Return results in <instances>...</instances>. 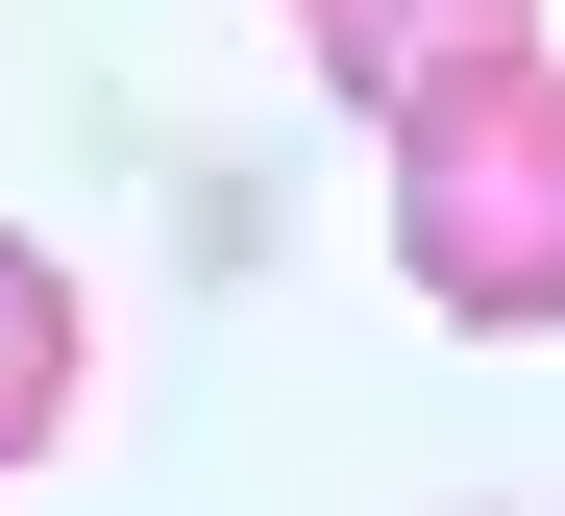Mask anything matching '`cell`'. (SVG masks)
Returning <instances> with one entry per match:
<instances>
[{
    "mask_svg": "<svg viewBox=\"0 0 565 516\" xmlns=\"http://www.w3.org/2000/svg\"><path fill=\"white\" fill-rule=\"evenodd\" d=\"M74 369H99V320H74V271L0 222V467H50V419H74Z\"/></svg>",
    "mask_w": 565,
    "mask_h": 516,
    "instance_id": "cell-3",
    "label": "cell"
},
{
    "mask_svg": "<svg viewBox=\"0 0 565 516\" xmlns=\"http://www.w3.org/2000/svg\"><path fill=\"white\" fill-rule=\"evenodd\" d=\"M296 50L369 98V124H394L418 74H467V50H541V0H296Z\"/></svg>",
    "mask_w": 565,
    "mask_h": 516,
    "instance_id": "cell-2",
    "label": "cell"
},
{
    "mask_svg": "<svg viewBox=\"0 0 565 516\" xmlns=\"http://www.w3.org/2000/svg\"><path fill=\"white\" fill-rule=\"evenodd\" d=\"M394 271L467 345L565 320V50H467V74L394 98Z\"/></svg>",
    "mask_w": 565,
    "mask_h": 516,
    "instance_id": "cell-1",
    "label": "cell"
}]
</instances>
